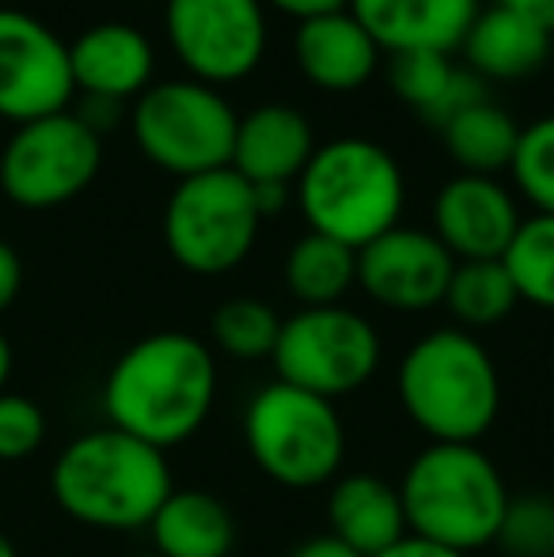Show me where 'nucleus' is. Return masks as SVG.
<instances>
[{
    "instance_id": "obj_1",
    "label": "nucleus",
    "mask_w": 554,
    "mask_h": 557,
    "mask_svg": "<svg viewBox=\"0 0 554 557\" xmlns=\"http://www.w3.org/2000/svg\"><path fill=\"white\" fill-rule=\"evenodd\" d=\"M217 357L201 337L160 331L130 345L103 380V410L111 429L160 447H178L213 413Z\"/></svg>"
},
{
    "instance_id": "obj_33",
    "label": "nucleus",
    "mask_w": 554,
    "mask_h": 557,
    "mask_svg": "<svg viewBox=\"0 0 554 557\" xmlns=\"http://www.w3.org/2000/svg\"><path fill=\"white\" fill-rule=\"evenodd\" d=\"M270 4L300 23V20H316V15L349 12V4H354V0H270Z\"/></svg>"
},
{
    "instance_id": "obj_8",
    "label": "nucleus",
    "mask_w": 554,
    "mask_h": 557,
    "mask_svg": "<svg viewBox=\"0 0 554 557\" xmlns=\"http://www.w3.org/2000/svg\"><path fill=\"white\" fill-rule=\"evenodd\" d=\"M239 114L217 88L198 81H163L140 91L130 125L134 140L160 171L178 178L232 163Z\"/></svg>"
},
{
    "instance_id": "obj_32",
    "label": "nucleus",
    "mask_w": 554,
    "mask_h": 557,
    "mask_svg": "<svg viewBox=\"0 0 554 557\" xmlns=\"http://www.w3.org/2000/svg\"><path fill=\"white\" fill-rule=\"evenodd\" d=\"M20 288H23V262H20V255H15L12 243L0 239V315L15 304Z\"/></svg>"
},
{
    "instance_id": "obj_31",
    "label": "nucleus",
    "mask_w": 554,
    "mask_h": 557,
    "mask_svg": "<svg viewBox=\"0 0 554 557\" xmlns=\"http://www.w3.org/2000/svg\"><path fill=\"white\" fill-rule=\"evenodd\" d=\"M73 114L81 117L96 137H103L107 129H114V125L122 122V103H114V99H99V96H84Z\"/></svg>"
},
{
    "instance_id": "obj_40",
    "label": "nucleus",
    "mask_w": 554,
    "mask_h": 557,
    "mask_svg": "<svg viewBox=\"0 0 554 557\" xmlns=\"http://www.w3.org/2000/svg\"><path fill=\"white\" fill-rule=\"evenodd\" d=\"M130 557H160V554H156V550H148V554H130Z\"/></svg>"
},
{
    "instance_id": "obj_16",
    "label": "nucleus",
    "mask_w": 554,
    "mask_h": 557,
    "mask_svg": "<svg viewBox=\"0 0 554 557\" xmlns=\"http://www.w3.org/2000/svg\"><path fill=\"white\" fill-rule=\"evenodd\" d=\"M349 12L372 35L380 53H452L464 46L482 8L479 0H354Z\"/></svg>"
},
{
    "instance_id": "obj_6",
    "label": "nucleus",
    "mask_w": 554,
    "mask_h": 557,
    "mask_svg": "<svg viewBox=\"0 0 554 557\" xmlns=\"http://www.w3.org/2000/svg\"><path fill=\"white\" fill-rule=\"evenodd\" d=\"M244 444L274 485L319 490L338 478L346 459V421L331 398L274 380L247 403Z\"/></svg>"
},
{
    "instance_id": "obj_15",
    "label": "nucleus",
    "mask_w": 554,
    "mask_h": 557,
    "mask_svg": "<svg viewBox=\"0 0 554 557\" xmlns=\"http://www.w3.org/2000/svg\"><path fill=\"white\" fill-rule=\"evenodd\" d=\"M316 148L311 122L296 107L262 103L236 122L229 168L251 186H293Z\"/></svg>"
},
{
    "instance_id": "obj_21",
    "label": "nucleus",
    "mask_w": 554,
    "mask_h": 557,
    "mask_svg": "<svg viewBox=\"0 0 554 557\" xmlns=\"http://www.w3.org/2000/svg\"><path fill=\"white\" fill-rule=\"evenodd\" d=\"M551 42L554 35H547L543 27L494 4L475 15L459 50L479 81H525L547 65Z\"/></svg>"
},
{
    "instance_id": "obj_9",
    "label": "nucleus",
    "mask_w": 554,
    "mask_h": 557,
    "mask_svg": "<svg viewBox=\"0 0 554 557\" xmlns=\"http://www.w3.org/2000/svg\"><path fill=\"white\" fill-rule=\"evenodd\" d=\"M384 342L361 311L334 304V308H300L281 319L274 345V372L281 383H293L319 398H346L377 375Z\"/></svg>"
},
{
    "instance_id": "obj_25",
    "label": "nucleus",
    "mask_w": 554,
    "mask_h": 557,
    "mask_svg": "<svg viewBox=\"0 0 554 557\" xmlns=\"http://www.w3.org/2000/svg\"><path fill=\"white\" fill-rule=\"evenodd\" d=\"M517 304H520L517 285H513L502 258H490V262H456L448 293H444V308L452 311L459 331L497 326L502 319L513 315Z\"/></svg>"
},
{
    "instance_id": "obj_28",
    "label": "nucleus",
    "mask_w": 554,
    "mask_h": 557,
    "mask_svg": "<svg viewBox=\"0 0 554 557\" xmlns=\"http://www.w3.org/2000/svg\"><path fill=\"white\" fill-rule=\"evenodd\" d=\"M509 175L517 194L543 216H554V114L535 117L517 137Z\"/></svg>"
},
{
    "instance_id": "obj_2",
    "label": "nucleus",
    "mask_w": 554,
    "mask_h": 557,
    "mask_svg": "<svg viewBox=\"0 0 554 557\" xmlns=\"http://www.w3.org/2000/svg\"><path fill=\"white\" fill-rule=\"evenodd\" d=\"M171 490L168 451L111 425L69 441L50 467L58 508L91 531H148Z\"/></svg>"
},
{
    "instance_id": "obj_30",
    "label": "nucleus",
    "mask_w": 554,
    "mask_h": 557,
    "mask_svg": "<svg viewBox=\"0 0 554 557\" xmlns=\"http://www.w3.org/2000/svg\"><path fill=\"white\" fill-rule=\"evenodd\" d=\"M46 413L35 398L4 391L0 395V462H20L42 447Z\"/></svg>"
},
{
    "instance_id": "obj_22",
    "label": "nucleus",
    "mask_w": 554,
    "mask_h": 557,
    "mask_svg": "<svg viewBox=\"0 0 554 557\" xmlns=\"http://www.w3.org/2000/svg\"><path fill=\"white\" fill-rule=\"evenodd\" d=\"M387 84H392V91L403 103L415 107L421 122L436 125V129H444L452 117L467 111L471 103L487 99L479 76L467 73V69H456V61L448 53H433V50L392 53Z\"/></svg>"
},
{
    "instance_id": "obj_4",
    "label": "nucleus",
    "mask_w": 554,
    "mask_h": 557,
    "mask_svg": "<svg viewBox=\"0 0 554 557\" xmlns=\"http://www.w3.org/2000/svg\"><path fill=\"white\" fill-rule=\"evenodd\" d=\"M407 535L471 557L497 543L509 490L479 444H426L399 482Z\"/></svg>"
},
{
    "instance_id": "obj_38",
    "label": "nucleus",
    "mask_w": 554,
    "mask_h": 557,
    "mask_svg": "<svg viewBox=\"0 0 554 557\" xmlns=\"http://www.w3.org/2000/svg\"><path fill=\"white\" fill-rule=\"evenodd\" d=\"M8 380H12V345L0 334V395L8 391Z\"/></svg>"
},
{
    "instance_id": "obj_7",
    "label": "nucleus",
    "mask_w": 554,
    "mask_h": 557,
    "mask_svg": "<svg viewBox=\"0 0 554 557\" xmlns=\"http://www.w3.org/2000/svg\"><path fill=\"white\" fill-rule=\"evenodd\" d=\"M262 213L251 183L232 168L178 178L163 206V243L186 273L221 277L232 273L259 239Z\"/></svg>"
},
{
    "instance_id": "obj_29",
    "label": "nucleus",
    "mask_w": 554,
    "mask_h": 557,
    "mask_svg": "<svg viewBox=\"0 0 554 557\" xmlns=\"http://www.w3.org/2000/svg\"><path fill=\"white\" fill-rule=\"evenodd\" d=\"M497 546L505 557H554V500L543 493L509 497Z\"/></svg>"
},
{
    "instance_id": "obj_24",
    "label": "nucleus",
    "mask_w": 554,
    "mask_h": 557,
    "mask_svg": "<svg viewBox=\"0 0 554 557\" xmlns=\"http://www.w3.org/2000/svg\"><path fill=\"white\" fill-rule=\"evenodd\" d=\"M285 285L304 308H334L357 285V250L327 235H300L285 258Z\"/></svg>"
},
{
    "instance_id": "obj_17",
    "label": "nucleus",
    "mask_w": 554,
    "mask_h": 557,
    "mask_svg": "<svg viewBox=\"0 0 554 557\" xmlns=\"http://www.w3.org/2000/svg\"><path fill=\"white\" fill-rule=\"evenodd\" d=\"M293 58L311 88L346 96V91H357L372 81L380 46L357 23L354 12H331L296 23Z\"/></svg>"
},
{
    "instance_id": "obj_13",
    "label": "nucleus",
    "mask_w": 554,
    "mask_h": 557,
    "mask_svg": "<svg viewBox=\"0 0 554 557\" xmlns=\"http://www.w3.org/2000/svg\"><path fill=\"white\" fill-rule=\"evenodd\" d=\"M456 258L426 227L395 224L357 250V288L387 311H429L444 304Z\"/></svg>"
},
{
    "instance_id": "obj_35",
    "label": "nucleus",
    "mask_w": 554,
    "mask_h": 557,
    "mask_svg": "<svg viewBox=\"0 0 554 557\" xmlns=\"http://www.w3.org/2000/svg\"><path fill=\"white\" fill-rule=\"evenodd\" d=\"M377 557H467V554H456V550H448V546H436V543L418 539V535H403L399 543L387 546V550L377 554Z\"/></svg>"
},
{
    "instance_id": "obj_19",
    "label": "nucleus",
    "mask_w": 554,
    "mask_h": 557,
    "mask_svg": "<svg viewBox=\"0 0 554 557\" xmlns=\"http://www.w3.org/2000/svg\"><path fill=\"white\" fill-rule=\"evenodd\" d=\"M327 523L338 543L354 554L377 557L407 535V516H403L399 485L384 482L377 474H346L331 485L327 497Z\"/></svg>"
},
{
    "instance_id": "obj_3",
    "label": "nucleus",
    "mask_w": 554,
    "mask_h": 557,
    "mask_svg": "<svg viewBox=\"0 0 554 557\" xmlns=\"http://www.w3.org/2000/svg\"><path fill=\"white\" fill-rule=\"evenodd\" d=\"M395 395L429 444H479L502 413V380L471 331L421 334L399 360Z\"/></svg>"
},
{
    "instance_id": "obj_39",
    "label": "nucleus",
    "mask_w": 554,
    "mask_h": 557,
    "mask_svg": "<svg viewBox=\"0 0 554 557\" xmlns=\"http://www.w3.org/2000/svg\"><path fill=\"white\" fill-rule=\"evenodd\" d=\"M0 557H20V554H15V546H12V539H8L4 531H0Z\"/></svg>"
},
{
    "instance_id": "obj_10",
    "label": "nucleus",
    "mask_w": 554,
    "mask_h": 557,
    "mask_svg": "<svg viewBox=\"0 0 554 557\" xmlns=\"http://www.w3.org/2000/svg\"><path fill=\"white\" fill-rule=\"evenodd\" d=\"M103 137L73 111L15 125L0 152V190L12 206L42 213L81 198L99 175Z\"/></svg>"
},
{
    "instance_id": "obj_18",
    "label": "nucleus",
    "mask_w": 554,
    "mask_h": 557,
    "mask_svg": "<svg viewBox=\"0 0 554 557\" xmlns=\"http://www.w3.org/2000/svg\"><path fill=\"white\" fill-rule=\"evenodd\" d=\"M73 84L81 96L126 103L152 88V42L130 23H96L69 46Z\"/></svg>"
},
{
    "instance_id": "obj_36",
    "label": "nucleus",
    "mask_w": 554,
    "mask_h": 557,
    "mask_svg": "<svg viewBox=\"0 0 554 557\" xmlns=\"http://www.w3.org/2000/svg\"><path fill=\"white\" fill-rule=\"evenodd\" d=\"M285 557H361V554H354L334 535H311V539H304V543H296Z\"/></svg>"
},
{
    "instance_id": "obj_20",
    "label": "nucleus",
    "mask_w": 554,
    "mask_h": 557,
    "mask_svg": "<svg viewBox=\"0 0 554 557\" xmlns=\"http://www.w3.org/2000/svg\"><path fill=\"white\" fill-rule=\"evenodd\" d=\"M148 535L160 557H232L236 516L209 490H171L148 523Z\"/></svg>"
},
{
    "instance_id": "obj_11",
    "label": "nucleus",
    "mask_w": 554,
    "mask_h": 557,
    "mask_svg": "<svg viewBox=\"0 0 554 557\" xmlns=\"http://www.w3.org/2000/svg\"><path fill=\"white\" fill-rule=\"evenodd\" d=\"M168 42L190 81L236 84L267 58V12L262 0H163Z\"/></svg>"
},
{
    "instance_id": "obj_37",
    "label": "nucleus",
    "mask_w": 554,
    "mask_h": 557,
    "mask_svg": "<svg viewBox=\"0 0 554 557\" xmlns=\"http://www.w3.org/2000/svg\"><path fill=\"white\" fill-rule=\"evenodd\" d=\"M251 190H255V206H259L262 221H267V216L281 213V206H285V201H288V194H293V186H251Z\"/></svg>"
},
{
    "instance_id": "obj_34",
    "label": "nucleus",
    "mask_w": 554,
    "mask_h": 557,
    "mask_svg": "<svg viewBox=\"0 0 554 557\" xmlns=\"http://www.w3.org/2000/svg\"><path fill=\"white\" fill-rule=\"evenodd\" d=\"M497 8H505V12L520 15V20L535 23V27L554 35V0H497Z\"/></svg>"
},
{
    "instance_id": "obj_14",
    "label": "nucleus",
    "mask_w": 554,
    "mask_h": 557,
    "mask_svg": "<svg viewBox=\"0 0 554 557\" xmlns=\"http://www.w3.org/2000/svg\"><path fill=\"white\" fill-rule=\"evenodd\" d=\"M517 198L490 175H456L433 198V235L456 262H490L520 227Z\"/></svg>"
},
{
    "instance_id": "obj_27",
    "label": "nucleus",
    "mask_w": 554,
    "mask_h": 557,
    "mask_svg": "<svg viewBox=\"0 0 554 557\" xmlns=\"http://www.w3.org/2000/svg\"><path fill=\"white\" fill-rule=\"evenodd\" d=\"M281 334V315L267 300L255 296H236L224 300L209 319V337L221 352L236 360H262L274 357V345Z\"/></svg>"
},
{
    "instance_id": "obj_26",
    "label": "nucleus",
    "mask_w": 554,
    "mask_h": 557,
    "mask_svg": "<svg viewBox=\"0 0 554 557\" xmlns=\"http://www.w3.org/2000/svg\"><path fill=\"white\" fill-rule=\"evenodd\" d=\"M502 262L520 300L554 311V216L532 213L528 221H520Z\"/></svg>"
},
{
    "instance_id": "obj_12",
    "label": "nucleus",
    "mask_w": 554,
    "mask_h": 557,
    "mask_svg": "<svg viewBox=\"0 0 554 557\" xmlns=\"http://www.w3.org/2000/svg\"><path fill=\"white\" fill-rule=\"evenodd\" d=\"M73 96L69 46L35 15L0 8V117L27 125L69 111Z\"/></svg>"
},
{
    "instance_id": "obj_5",
    "label": "nucleus",
    "mask_w": 554,
    "mask_h": 557,
    "mask_svg": "<svg viewBox=\"0 0 554 557\" xmlns=\"http://www.w3.org/2000/svg\"><path fill=\"white\" fill-rule=\"evenodd\" d=\"M293 186L308 232L346 243L349 250L392 232L407 206L399 160L369 137H334L319 145Z\"/></svg>"
},
{
    "instance_id": "obj_23",
    "label": "nucleus",
    "mask_w": 554,
    "mask_h": 557,
    "mask_svg": "<svg viewBox=\"0 0 554 557\" xmlns=\"http://www.w3.org/2000/svg\"><path fill=\"white\" fill-rule=\"evenodd\" d=\"M444 148L459 163L464 175H490L509 171L513 152H517L520 125L490 99H479L467 111H459L444 125Z\"/></svg>"
}]
</instances>
